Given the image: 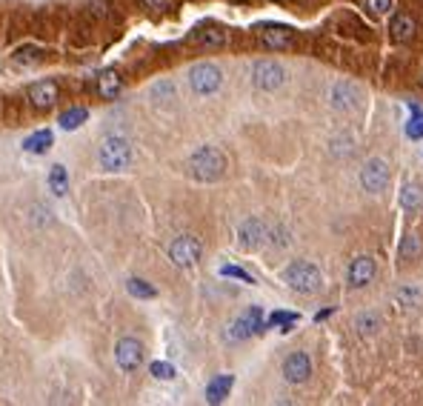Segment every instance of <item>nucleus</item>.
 <instances>
[{
    "label": "nucleus",
    "instance_id": "423d86ee",
    "mask_svg": "<svg viewBox=\"0 0 423 406\" xmlns=\"http://www.w3.org/2000/svg\"><path fill=\"white\" fill-rule=\"evenodd\" d=\"M283 80H286V69L275 61H258L252 66V83L263 89V92H275V89L283 86Z\"/></svg>",
    "mask_w": 423,
    "mask_h": 406
},
{
    "label": "nucleus",
    "instance_id": "c85d7f7f",
    "mask_svg": "<svg viewBox=\"0 0 423 406\" xmlns=\"http://www.w3.org/2000/svg\"><path fill=\"white\" fill-rule=\"evenodd\" d=\"M412 120L406 123V134H409V138L412 141H423V112H417L415 106H412Z\"/></svg>",
    "mask_w": 423,
    "mask_h": 406
},
{
    "label": "nucleus",
    "instance_id": "39448f33",
    "mask_svg": "<svg viewBox=\"0 0 423 406\" xmlns=\"http://www.w3.org/2000/svg\"><path fill=\"white\" fill-rule=\"evenodd\" d=\"M360 184L369 195H380V192H386L389 184H392V172L389 166L380 160V158H372L366 160V166L360 169Z\"/></svg>",
    "mask_w": 423,
    "mask_h": 406
},
{
    "label": "nucleus",
    "instance_id": "4be33fe9",
    "mask_svg": "<svg viewBox=\"0 0 423 406\" xmlns=\"http://www.w3.org/2000/svg\"><path fill=\"white\" fill-rule=\"evenodd\" d=\"M12 61L18 66H40L46 61V55H44V49H37V46H23V49H18L12 55Z\"/></svg>",
    "mask_w": 423,
    "mask_h": 406
},
{
    "label": "nucleus",
    "instance_id": "bb28decb",
    "mask_svg": "<svg viewBox=\"0 0 423 406\" xmlns=\"http://www.w3.org/2000/svg\"><path fill=\"white\" fill-rule=\"evenodd\" d=\"M272 326H280V332H289L294 324H298V315L294 312H275L272 318H269Z\"/></svg>",
    "mask_w": 423,
    "mask_h": 406
},
{
    "label": "nucleus",
    "instance_id": "dca6fc26",
    "mask_svg": "<svg viewBox=\"0 0 423 406\" xmlns=\"http://www.w3.org/2000/svg\"><path fill=\"white\" fill-rule=\"evenodd\" d=\"M52 144H55V134H52L49 129H40V132L29 134V138L23 141V152H29V155H44V152H49Z\"/></svg>",
    "mask_w": 423,
    "mask_h": 406
},
{
    "label": "nucleus",
    "instance_id": "0eeeda50",
    "mask_svg": "<svg viewBox=\"0 0 423 406\" xmlns=\"http://www.w3.org/2000/svg\"><path fill=\"white\" fill-rule=\"evenodd\" d=\"M266 329V321H263V312H261V306H249L240 318L229 326V338L232 341H246V338H252V335H258V332H263Z\"/></svg>",
    "mask_w": 423,
    "mask_h": 406
},
{
    "label": "nucleus",
    "instance_id": "2eb2a0df",
    "mask_svg": "<svg viewBox=\"0 0 423 406\" xmlns=\"http://www.w3.org/2000/svg\"><path fill=\"white\" fill-rule=\"evenodd\" d=\"M261 43L266 49H275V52L289 49L292 46V29H286V26H266V29H261Z\"/></svg>",
    "mask_w": 423,
    "mask_h": 406
},
{
    "label": "nucleus",
    "instance_id": "aec40b11",
    "mask_svg": "<svg viewBox=\"0 0 423 406\" xmlns=\"http://www.w3.org/2000/svg\"><path fill=\"white\" fill-rule=\"evenodd\" d=\"M423 206V189L417 184H406L401 189V209L403 212H417Z\"/></svg>",
    "mask_w": 423,
    "mask_h": 406
},
{
    "label": "nucleus",
    "instance_id": "a878e982",
    "mask_svg": "<svg viewBox=\"0 0 423 406\" xmlns=\"http://www.w3.org/2000/svg\"><path fill=\"white\" fill-rule=\"evenodd\" d=\"M126 289H129V295H135V298H155L157 295V289L155 286H149L146 281H141V278H132L129 284H126Z\"/></svg>",
    "mask_w": 423,
    "mask_h": 406
},
{
    "label": "nucleus",
    "instance_id": "473e14b6",
    "mask_svg": "<svg viewBox=\"0 0 423 406\" xmlns=\"http://www.w3.org/2000/svg\"><path fill=\"white\" fill-rule=\"evenodd\" d=\"M398 303L401 306H417L420 303V292L417 289H401L398 292Z\"/></svg>",
    "mask_w": 423,
    "mask_h": 406
},
{
    "label": "nucleus",
    "instance_id": "7c9ffc66",
    "mask_svg": "<svg viewBox=\"0 0 423 406\" xmlns=\"http://www.w3.org/2000/svg\"><path fill=\"white\" fill-rule=\"evenodd\" d=\"M221 275L223 278H235V281H243V284H255V278H252L246 269H240V266H223L221 269Z\"/></svg>",
    "mask_w": 423,
    "mask_h": 406
},
{
    "label": "nucleus",
    "instance_id": "c756f323",
    "mask_svg": "<svg viewBox=\"0 0 423 406\" xmlns=\"http://www.w3.org/2000/svg\"><path fill=\"white\" fill-rule=\"evenodd\" d=\"M149 372H152L157 381H172V378H175V367H172V364H163V360H155V364L149 367Z\"/></svg>",
    "mask_w": 423,
    "mask_h": 406
},
{
    "label": "nucleus",
    "instance_id": "2f4dec72",
    "mask_svg": "<svg viewBox=\"0 0 423 406\" xmlns=\"http://www.w3.org/2000/svg\"><path fill=\"white\" fill-rule=\"evenodd\" d=\"M152 98H155V101H172V98H175V83H169V80L157 83V86L152 89Z\"/></svg>",
    "mask_w": 423,
    "mask_h": 406
},
{
    "label": "nucleus",
    "instance_id": "9b49d317",
    "mask_svg": "<svg viewBox=\"0 0 423 406\" xmlns=\"http://www.w3.org/2000/svg\"><path fill=\"white\" fill-rule=\"evenodd\" d=\"M312 375V357L306 352H292L283 360V378L289 383H306Z\"/></svg>",
    "mask_w": 423,
    "mask_h": 406
},
{
    "label": "nucleus",
    "instance_id": "7ed1b4c3",
    "mask_svg": "<svg viewBox=\"0 0 423 406\" xmlns=\"http://www.w3.org/2000/svg\"><path fill=\"white\" fill-rule=\"evenodd\" d=\"M98 158H100V166H103V169L120 172V169L129 166V160H132V146H129V141H126V138H117V134H112V138H106V141L100 144Z\"/></svg>",
    "mask_w": 423,
    "mask_h": 406
},
{
    "label": "nucleus",
    "instance_id": "ddd939ff",
    "mask_svg": "<svg viewBox=\"0 0 423 406\" xmlns=\"http://www.w3.org/2000/svg\"><path fill=\"white\" fill-rule=\"evenodd\" d=\"M266 227L258 220V217H249V220H243L240 223V229H237V246L240 249H246V252H252V249H258L263 241H266Z\"/></svg>",
    "mask_w": 423,
    "mask_h": 406
},
{
    "label": "nucleus",
    "instance_id": "f03ea898",
    "mask_svg": "<svg viewBox=\"0 0 423 406\" xmlns=\"http://www.w3.org/2000/svg\"><path fill=\"white\" fill-rule=\"evenodd\" d=\"M189 172H192V177L203 180V184H212V180L223 177V172H226V158H223V152H218L215 146H200V149L189 158Z\"/></svg>",
    "mask_w": 423,
    "mask_h": 406
},
{
    "label": "nucleus",
    "instance_id": "393cba45",
    "mask_svg": "<svg viewBox=\"0 0 423 406\" xmlns=\"http://www.w3.org/2000/svg\"><path fill=\"white\" fill-rule=\"evenodd\" d=\"M49 186H52L55 195H63V192L69 189V175H66V169H63L60 163L52 166V172H49Z\"/></svg>",
    "mask_w": 423,
    "mask_h": 406
},
{
    "label": "nucleus",
    "instance_id": "1a4fd4ad",
    "mask_svg": "<svg viewBox=\"0 0 423 406\" xmlns=\"http://www.w3.org/2000/svg\"><path fill=\"white\" fill-rule=\"evenodd\" d=\"M115 360L123 372H138L143 364V343L138 338H120L115 346Z\"/></svg>",
    "mask_w": 423,
    "mask_h": 406
},
{
    "label": "nucleus",
    "instance_id": "f257e3e1",
    "mask_svg": "<svg viewBox=\"0 0 423 406\" xmlns=\"http://www.w3.org/2000/svg\"><path fill=\"white\" fill-rule=\"evenodd\" d=\"M283 281L292 292H298V295H315L323 284L320 278V269L309 260H294L283 269Z\"/></svg>",
    "mask_w": 423,
    "mask_h": 406
},
{
    "label": "nucleus",
    "instance_id": "5701e85b",
    "mask_svg": "<svg viewBox=\"0 0 423 406\" xmlns=\"http://www.w3.org/2000/svg\"><path fill=\"white\" fill-rule=\"evenodd\" d=\"M89 120V112L83 109V106H72L69 112H63L60 115V126L66 129V132H74V129H80L83 123Z\"/></svg>",
    "mask_w": 423,
    "mask_h": 406
},
{
    "label": "nucleus",
    "instance_id": "6ab92c4d",
    "mask_svg": "<svg viewBox=\"0 0 423 406\" xmlns=\"http://www.w3.org/2000/svg\"><path fill=\"white\" fill-rule=\"evenodd\" d=\"M192 40L197 43V46L218 49V46H223V43H226V32H221V29H197L192 34Z\"/></svg>",
    "mask_w": 423,
    "mask_h": 406
},
{
    "label": "nucleus",
    "instance_id": "c9c22d12",
    "mask_svg": "<svg viewBox=\"0 0 423 406\" xmlns=\"http://www.w3.org/2000/svg\"><path fill=\"white\" fill-rule=\"evenodd\" d=\"M143 4H146L149 9H157V12H160V9H166L169 4H172V0H143Z\"/></svg>",
    "mask_w": 423,
    "mask_h": 406
},
{
    "label": "nucleus",
    "instance_id": "cd10ccee",
    "mask_svg": "<svg viewBox=\"0 0 423 406\" xmlns=\"http://www.w3.org/2000/svg\"><path fill=\"white\" fill-rule=\"evenodd\" d=\"M355 326H358L363 335H375V332L380 329V318H377V315H358Z\"/></svg>",
    "mask_w": 423,
    "mask_h": 406
},
{
    "label": "nucleus",
    "instance_id": "4468645a",
    "mask_svg": "<svg viewBox=\"0 0 423 406\" xmlns=\"http://www.w3.org/2000/svg\"><path fill=\"white\" fill-rule=\"evenodd\" d=\"M358 98H360V92H358V86H355V83L341 80V83H334V86H332V106H334V109L349 112V109L358 106Z\"/></svg>",
    "mask_w": 423,
    "mask_h": 406
},
{
    "label": "nucleus",
    "instance_id": "e433bc0d",
    "mask_svg": "<svg viewBox=\"0 0 423 406\" xmlns=\"http://www.w3.org/2000/svg\"><path fill=\"white\" fill-rule=\"evenodd\" d=\"M329 315H332V309H323V312H318V315H315V321H326Z\"/></svg>",
    "mask_w": 423,
    "mask_h": 406
},
{
    "label": "nucleus",
    "instance_id": "72a5a7b5",
    "mask_svg": "<svg viewBox=\"0 0 423 406\" xmlns=\"http://www.w3.org/2000/svg\"><path fill=\"white\" fill-rule=\"evenodd\" d=\"M363 4H366V9L375 12V15H384V12L392 9V0H363Z\"/></svg>",
    "mask_w": 423,
    "mask_h": 406
},
{
    "label": "nucleus",
    "instance_id": "b1692460",
    "mask_svg": "<svg viewBox=\"0 0 423 406\" xmlns=\"http://www.w3.org/2000/svg\"><path fill=\"white\" fill-rule=\"evenodd\" d=\"M420 249H423V246H420V238L409 232V235H403V241H401V246H398V258L409 263V260H415V258L420 255Z\"/></svg>",
    "mask_w": 423,
    "mask_h": 406
},
{
    "label": "nucleus",
    "instance_id": "f3484780",
    "mask_svg": "<svg viewBox=\"0 0 423 406\" xmlns=\"http://www.w3.org/2000/svg\"><path fill=\"white\" fill-rule=\"evenodd\" d=\"M120 89H123V77H120L117 72H103V75L98 77V92H100V98L115 101V98L120 95Z\"/></svg>",
    "mask_w": 423,
    "mask_h": 406
},
{
    "label": "nucleus",
    "instance_id": "9d476101",
    "mask_svg": "<svg viewBox=\"0 0 423 406\" xmlns=\"http://www.w3.org/2000/svg\"><path fill=\"white\" fill-rule=\"evenodd\" d=\"M26 98H29V103H32L34 109H49V106L58 103L60 89H58L55 80H37V83H32V86L26 89Z\"/></svg>",
    "mask_w": 423,
    "mask_h": 406
},
{
    "label": "nucleus",
    "instance_id": "412c9836",
    "mask_svg": "<svg viewBox=\"0 0 423 406\" xmlns=\"http://www.w3.org/2000/svg\"><path fill=\"white\" fill-rule=\"evenodd\" d=\"M415 32H417V26H415V20L409 18V15H395L392 18V34H395V40H412L415 37Z\"/></svg>",
    "mask_w": 423,
    "mask_h": 406
},
{
    "label": "nucleus",
    "instance_id": "6e6552de",
    "mask_svg": "<svg viewBox=\"0 0 423 406\" xmlns=\"http://www.w3.org/2000/svg\"><path fill=\"white\" fill-rule=\"evenodd\" d=\"M200 255H203V246L192 235H181V238L172 241V246H169V258H172V263H178L181 269L195 266L200 260Z\"/></svg>",
    "mask_w": 423,
    "mask_h": 406
},
{
    "label": "nucleus",
    "instance_id": "a211bd4d",
    "mask_svg": "<svg viewBox=\"0 0 423 406\" xmlns=\"http://www.w3.org/2000/svg\"><path fill=\"white\" fill-rule=\"evenodd\" d=\"M232 383H235V378H232V375H218L215 381H212V383L206 386V400H209V403H221V400H226V398H229Z\"/></svg>",
    "mask_w": 423,
    "mask_h": 406
},
{
    "label": "nucleus",
    "instance_id": "20e7f679",
    "mask_svg": "<svg viewBox=\"0 0 423 406\" xmlns=\"http://www.w3.org/2000/svg\"><path fill=\"white\" fill-rule=\"evenodd\" d=\"M223 83V72L215 66V63H197L189 69V86L192 92L206 98V95H215Z\"/></svg>",
    "mask_w": 423,
    "mask_h": 406
},
{
    "label": "nucleus",
    "instance_id": "f8f14e48",
    "mask_svg": "<svg viewBox=\"0 0 423 406\" xmlns=\"http://www.w3.org/2000/svg\"><path fill=\"white\" fill-rule=\"evenodd\" d=\"M375 272H377V266H375V258L369 255H360L349 263V272H346V281L352 289H363L375 281Z\"/></svg>",
    "mask_w": 423,
    "mask_h": 406
},
{
    "label": "nucleus",
    "instance_id": "f704fd0d",
    "mask_svg": "<svg viewBox=\"0 0 423 406\" xmlns=\"http://www.w3.org/2000/svg\"><path fill=\"white\" fill-rule=\"evenodd\" d=\"M272 243H275V246H286V243H289V235H286V232L278 227V229L272 232Z\"/></svg>",
    "mask_w": 423,
    "mask_h": 406
}]
</instances>
